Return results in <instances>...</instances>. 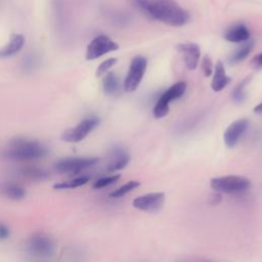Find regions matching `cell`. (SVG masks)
Wrapping results in <instances>:
<instances>
[{
  "label": "cell",
  "mask_w": 262,
  "mask_h": 262,
  "mask_svg": "<svg viewBox=\"0 0 262 262\" xmlns=\"http://www.w3.org/2000/svg\"><path fill=\"white\" fill-rule=\"evenodd\" d=\"M148 17L172 27H181L189 20V13L175 0H134Z\"/></svg>",
  "instance_id": "1"
},
{
  "label": "cell",
  "mask_w": 262,
  "mask_h": 262,
  "mask_svg": "<svg viewBox=\"0 0 262 262\" xmlns=\"http://www.w3.org/2000/svg\"><path fill=\"white\" fill-rule=\"evenodd\" d=\"M48 148L41 142L24 137H15L9 141L4 157L12 161H35L45 158Z\"/></svg>",
  "instance_id": "2"
},
{
  "label": "cell",
  "mask_w": 262,
  "mask_h": 262,
  "mask_svg": "<svg viewBox=\"0 0 262 262\" xmlns=\"http://www.w3.org/2000/svg\"><path fill=\"white\" fill-rule=\"evenodd\" d=\"M210 185L217 192L236 193L247 190L251 186V181L244 176L227 175L212 178Z\"/></svg>",
  "instance_id": "3"
},
{
  "label": "cell",
  "mask_w": 262,
  "mask_h": 262,
  "mask_svg": "<svg viewBox=\"0 0 262 262\" xmlns=\"http://www.w3.org/2000/svg\"><path fill=\"white\" fill-rule=\"evenodd\" d=\"M186 90V83L185 82H177L174 83L172 86H170L165 92L162 93V95L157 100L152 114L156 119H161L165 117L169 113V104L172 100L180 98Z\"/></svg>",
  "instance_id": "4"
},
{
  "label": "cell",
  "mask_w": 262,
  "mask_h": 262,
  "mask_svg": "<svg viewBox=\"0 0 262 262\" xmlns=\"http://www.w3.org/2000/svg\"><path fill=\"white\" fill-rule=\"evenodd\" d=\"M99 162L98 158L93 157H75L66 158L57 161L54 164V169L59 173L78 174L95 166Z\"/></svg>",
  "instance_id": "5"
},
{
  "label": "cell",
  "mask_w": 262,
  "mask_h": 262,
  "mask_svg": "<svg viewBox=\"0 0 262 262\" xmlns=\"http://www.w3.org/2000/svg\"><path fill=\"white\" fill-rule=\"evenodd\" d=\"M26 249L35 258H48L54 252V243L47 234L38 232L27 241Z\"/></svg>",
  "instance_id": "6"
},
{
  "label": "cell",
  "mask_w": 262,
  "mask_h": 262,
  "mask_svg": "<svg viewBox=\"0 0 262 262\" xmlns=\"http://www.w3.org/2000/svg\"><path fill=\"white\" fill-rule=\"evenodd\" d=\"M146 67V57L142 55H136L132 58L128 73L124 80V90L126 92H133L137 89L145 74Z\"/></svg>",
  "instance_id": "7"
},
{
  "label": "cell",
  "mask_w": 262,
  "mask_h": 262,
  "mask_svg": "<svg viewBox=\"0 0 262 262\" xmlns=\"http://www.w3.org/2000/svg\"><path fill=\"white\" fill-rule=\"evenodd\" d=\"M99 125V119L91 116L82 120L78 125L66 130L61 134V139L67 142H79L83 140L91 131Z\"/></svg>",
  "instance_id": "8"
},
{
  "label": "cell",
  "mask_w": 262,
  "mask_h": 262,
  "mask_svg": "<svg viewBox=\"0 0 262 262\" xmlns=\"http://www.w3.org/2000/svg\"><path fill=\"white\" fill-rule=\"evenodd\" d=\"M117 49H119V45L108 36L98 35L88 44L86 49V59H96L105 53L115 51Z\"/></svg>",
  "instance_id": "9"
},
{
  "label": "cell",
  "mask_w": 262,
  "mask_h": 262,
  "mask_svg": "<svg viewBox=\"0 0 262 262\" xmlns=\"http://www.w3.org/2000/svg\"><path fill=\"white\" fill-rule=\"evenodd\" d=\"M166 195L164 192H150L136 198L133 201V207L144 212H159L165 204Z\"/></svg>",
  "instance_id": "10"
},
{
  "label": "cell",
  "mask_w": 262,
  "mask_h": 262,
  "mask_svg": "<svg viewBox=\"0 0 262 262\" xmlns=\"http://www.w3.org/2000/svg\"><path fill=\"white\" fill-rule=\"evenodd\" d=\"M249 127V121L247 119H238L232 122L225 130L223 134V140L227 147L231 148L236 145L239 138L244 135Z\"/></svg>",
  "instance_id": "11"
},
{
  "label": "cell",
  "mask_w": 262,
  "mask_h": 262,
  "mask_svg": "<svg viewBox=\"0 0 262 262\" xmlns=\"http://www.w3.org/2000/svg\"><path fill=\"white\" fill-rule=\"evenodd\" d=\"M176 49L181 54L186 68L188 70H195L201 57L199 45L195 43H182L178 44Z\"/></svg>",
  "instance_id": "12"
},
{
  "label": "cell",
  "mask_w": 262,
  "mask_h": 262,
  "mask_svg": "<svg viewBox=\"0 0 262 262\" xmlns=\"http://www.w3.org/2000/svg\"><path fill=\"white\" fill-rule=\"evenodd\" d=\"M130 162V156L126 149L121 146H115L111 150L110 159L106 164V171L115 172L124 169Z\"/></svg>",
  "instance_id": "13"
},
{
  "label": "cell",
  "mask_w": 262,
  "mask_h": 262,
  "mask_svg": "<svg viewBox=\"0 0 262 262\" xmlns=\"http://www.w3.org/2000/svg\"><path fill=\"white\" fill-rule=\"evenodd\" d=\"M224 39L232 43H244L249 41L250 32L249 29L244 24H236L228 28L224 35Z\"/></svg>",
  "instance_id": "14"
},
{
  "label": "cell",
  "mask_w": 262,
  "mask_h": 262,
  "mask_svg": "<svg viewBox=\"0 0 262 262\" xmlns=\"http://www.w3.org/2000/svg\"><path fill=\"white\" fill-rule=\"evenodd\" d=\"M230 83V78L226 75L224 64L221 60H218L214 67V76L212 79L211 87L213 91L220 92Z\"/></svg>",
  "instance_id": "15"
},
{
  "label": "cell",
  "mask_w": 262,
  "mask_h": 262,
  "mask_svg": "<svg viewBox=\"0 0 262 262\" xmlns=\"http://www.w3.org/2000/svg\"><path fill=\"white\" fill-rule=\"evenodd\" d=\"M25 44V37L21 34H16L12 36L10 41L0 48V58H6L17 53Z\"/></svg>",
  "instance_id": "16"
},
{
  "label": "cell",
  "mask_w": 262,
  "mask_h": 262,
  "mask_svg": "<svg viewBox=\"0 0 262 262\" xmlns=\"http://www.w3.org/2000/svg\"><path fill=\"white\" fill-rule=\"evenodd\" d=\"M1 191L6 198L13 201H19L26 196L25 187L14 182H8L3 184L1 187Z\"/></svg>",
  "instance_id": "17"
},
{
  "label": "cell",
  "mask_w": 262,
  "mask_h": 262,
  "mask_svg": "<svg viewBox=\"0 0 262 262\" xmlns=\"http://www.w3.org/2000/svg\"><path fill=\"white\" fill-rule=\"evenodd\" d=\"M254 47V42L253 41H247V42H244L236 50H234L229 58H228V62L229 64H236L241 61H243L244 59L247 58V56L250 54V52L252 51Z\"/></svg>",
  "instance_id": "18"
},
{
  "label": "cell",
  "mask_w": 262,
  "mask_h": 262,
  "mask_svg": "<svg viewBox=\"0 0 262 262\" xmlns=\"http://www.w3.org/2000/svg\"><path fill=\"white\" fill-rule=\"evenodd\" d=\"M120 83L117 75L113 72L106 73V75L102 79V88L105 94L114 95L119 91Z\"/></svg>",
  "instance_id": "19"
},
{
  "label": "cell",
  "mask_w": 262,
  "mask_h": 262,
  "mask_svg": "<svg viewBox=\"0 0 262 262\" xmlns=\"http://www.w3.org/2000/svg\"><path fill=\"white\" fill-rule=\"evenodd\" d=\"M89 180H90L89 176L82 175V176H78V177H75V178L67 180V181H61V182L55 183L53 187L55 189H72V188H77V187L85 185Z\"/></svg>",
  "instance_id": "20"
},
{
  "label": "cell",
  "mask_w": 262,
  "mask_h": 262,
  "mask_svg": "<svg viewBox=\"0 0 262 262\" xmlns=\"http://www.w3.org/2000/svg\"><path fill=\"white\" fill-rule=\"evenodd\" d=\"M20 174L31 180H43L48 177V173L37 167H24L20 169Z\"/></svg>",
  "instance_id": "21"
},
{
  "label": "cell",
  "mask_w": 262,
  "mask_h": 262,
  "mask_svg": "<svg viewBox=\"0 0 262 262\" xmlns=\"http://www.w3.org/2000/svg\"><path fill=\"white\" fill-rule=\"evenodd\" d=\"M140 185V182L137 181V180H131L125 184H123L122 186H120L119 188L115 189L114 191H112L110 193V196L111 198H121L123 195H125L126 193L132 191L133 189L137 188L138 186Z\"/></svg>",
  "instance_id": "22"
},
{
  "label": "cell",
  "mask_w": 262,
  "mask_h": 262,
  "mask_svg": "<svg viewBox=\"0 0 262 262\" xmlns=\"http://www.w3.org/2000/svg\"><path fill=\"white\" fill-rule=\"evenodd\" d=\"M249 81H250V77H247L242 82H239V84L233 89V91H232V99L236 103L244 102V100L246 98V87H247Z\"/></svg>",
  "instance_id": "23"
},
{
  "label": "cell",
  "mask_w": 262,
  "mask_h": 262,
  "mask_svg": "<svg viewBox=\"0 0 262 262\" xmlns=\"http://www.w3.org/2000/svg\"><path fill=\"white\" fill-rule=\"evenodd\" d=\"M121 175L120 174H115L112 176H105V177H101L99 179H97L94 183H93V188L95 189H99V188H103L106 187L108 185L114 184L115 182H117L120 179Z\"/></svg>",
  "instance_id": "24"
},
{
  "label": "cell",
  "mask_w": 262,
  "mask_h": 262,
  "mask_svg": "<svg viewBox=\"0 0 262 262\" xmlns=\"http://www.w3.org/2000/svg\"><path fill=\"white\" fill-rule=\"evenodd\" d=\"M117 58L116 57H110L107 59H105L104 61H102L96 69V77H100L103 74H105L112 67H114L117 63Z\"/></svg>",
  "instance_id": "25"
},
{
  "label": "cell",
  "mask_w": 262,
  "mask_h": 262,
  "mask_svg": "<svg viewBox=\"0 0 262 262\" xmlns=\"http://www.w3.org/2000/svg\"><path fill=\"white\" fill-rule=\"evenodd\" d=\"M201 68L203 70V73L205 75V77H210L213 72H214V66H213V62H212V59L211 57L206 54L203 58H202V61H201Z\"/></svg>",
  "instance_id": "26"
},
{
  "label": "cell",
  "mask_w": 262,
  "mask_h": 262,
  "mask_svg": "<svg viewBox=\"0 0 262 262\" xmlns=\"http://www.w3.org/2000/svg\"><path fill=\"white\" fill-rule=\"evenodd\" d=\"M38 58L34 54H28L23 59V69L25 71H33L38 64Z\"/></svg>",
  "instance_id": "27"
},
{
  "label": "cell",
  "mask_w": 262,
  "mask_h": 262,
  "mask_svg": "<svg viewBox=\"0 0 262 262\" xmlns=\"http://www.w3.org/2000/svg\"><path fill=\"white\" fill-rule=\"evenodd\" d=\"M251 64L254 69L256 70H260L262 69V52L255 55L252 59H251Z\"/></svg>",
  "instance_id": "28"
},
{
  "label": "cell",
  "mask_w": 262,
  "mask_h": 262,
  "mask_svg": "<svg viewBox=\"0 0 262 262\" xmlns=\"http://www.w3.org/2000/svg\"><path fill=\"white\" fill-rule=\"evenodd\" d=\"M10 236V230L8 226L3 223H0V239L5 241Z\"/></svg>",
  "instance_id": "29"
},
{
  "label": "cell",
  "mask_w": 262,
  "mask_h": 262,
  "mask_svg": "<svg viewBox=\"0 0 262 262\" xmlns=\"http://www.w3.org/2000/svg\"><path fill=\"white\" fill-rule=\"evenodd\" d=\"M175 262H211V261H209L207 259H204V258L192 256V257H183V258H181V259H179Z\"/></svg>",
  "instance_id": "30"
},
{
  "label": "cell",
  "mask_w": 262,
  "mask_h": 262,
  "mask_svg": "<svg viewBox=\"0 0 262 262\" xmlns=\"http://www.w3.org/2000/svg\"><path fill=\"white\" fill-rule=\"evenodd\" d=\"M254 113L255 114H262V102H260L259 104H257L254 107Z\"/></svg>",
  "instance_id": "31"
}]
</instances>
